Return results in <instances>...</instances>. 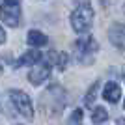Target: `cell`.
I'll return each instance as SVG.
<instances>
[{
	"label": "cell",
	"instance_id": "cell-18",
	"mask_svg": "<svg viewBox=\"0 0 125 125\" xmlns=\"http://www.w3.org/2000/svg\"><path fill=\"white\" fill-rule=\"evenodd\" d=\"M123 106H125V101H123Z\"/></svg>",
	"mask_w": 125,
	"mask_h": 125
},
{
	"label": "cell",
	"instance_id": "cell-6",
	"mask_svg": "<svg viewBox=\"0 0 125 125\" xmlns=\"http://www.w3.org/2000/svg\"><path fill=\"white\" fill-rule=\"evenodd\" d=\"M108 37L118 49H125V24H114L108 30Z\"/></svg>",
	"mask_w": 125,
	"mask_h": 125
},
{
	"label": "cell",
	"instance_id": "cell-8",
	"mask_svg": "<svg viewBox=\"0 0 125 125\" xmlns=\"http://www.w3.org/2000/svg\"><path fill=\"white\" fill-rule=\"evenodd\" d=\"M43 58V54L41 52H37V51H26L24 54L21 56V60L17 62V65H34V63H37L39 60Z\"/></svg>",
	"mask_w": 125,
	"mask_h": 125
},
{
	"label": "cell",
	"instance_id": "cell-11",
	"mask_svg": "<svg viewBox=\"0 0 125 125\" xmlns=\"http://www.w3.org/2000/svg\"><path fill=\"white\" fill-rule=\"evenodd\" d=\"M97 86H99V82H95L94 86L88 90V94L84 97V104H86V106H92V103H94V99H95V94H97Z\"/></svg>",
	"mask_w": 125,
	"mask_h": 125
},
{
	"label": "cell",
	"instance_id": "cell-16",
	"mask_svg": "<svg viewBox=\"0 0 125 125\" xmlns=\"http://www.w3.org/2000/svg\"><path fill=\"white\" fill-rule=\"evenodd\" d=\"M2 71H4V65H2V62H0V75H2Z\"/></svg>",
	"mask_w": 125,
	"mask_h": 125
},
{
	"label": "cell",
	"instance_id": "cell-5",
	"mask_svg": "<svg viewBox=\"0 0 125 125\" xmlns=\"http://www.w3.org/2000/svg\"><path fill=\"white\" fill-rule=\"evenodd\" d=\"M49 73H51V63H49L45 58H41V60L36 63V67H32V71L28 73V80H30L32 84L39 86L43 80H47Z\"/></svg>",
	"mask_w": 125,
	"mask_h": 125
},
{
	"label": "cell",
	"instance_id": "cell-1",
	"mask_svg": "<svg viewBox=\"0 0 125 125\" xmlns=\"http://www.w3.org/2000/svg\"><path fill=\"white\" fill-rule=\"evenodd\" d=\"M92 21H94V11H92V6L86 2L77 6V10L71 13V26L78 34H86L92 26Z\"/></svg>",
	"mask_w": 125,
	"mask_h": 125
},
{
	"label": "cell",
	"instance_id": "cell-7",
	"mask_svg": "<svg viewBox=\"0 0 125 125\" xmlns=\"http://www.w3.org/2000/svg\"><path fill=\"white\" fill-rule=\"evenodd\" d=\"M103 95H104V99L110 101V103H118V101H120V97H121V88H120L116 82H106Z\"/></svg>",
	"mask_w": 125,
	"mask_h": 125
},
{
	"label": "cell",
	"instance_id": "cell-4",
	"mask_svg": "<svg viewBox=\"0 0 125 125\" xmlns=\"http://www.w3.org/2000/svg\"><path fill=\"white\" fill-rule=\"evenodd\" d=\"M0 17H2V22H4V24L19 26V21H21L19 4H2L0 6Z\"/></svg>",
	"mask_w": 125,
	"mask_h": 125
},
{
	"label": "cell",
	"instance_id": "cell-12",
	"mask_svg": "<svg viewBox=\"0 0 125 125\" xmlns=\"http://www.w3.org/2000/svg\"><path fill=\"white\" fill-rule=\"evenodd\" d=\"M80 121H82V110L80 108H77L73 112V114H71V120H69V123L71 125H75V123H80Z\"/></svg>",
	"mask_w": 125,
	"mask_h": 125
},
{
	"label": "cell",
	"instance_id": "cell-13",
	"mask_svg": "<svg viewBox=\"0 0 125 125\" xmlns=\"http://www.w3.org/2000/svg\"><path fill=\"white\" fill-rule=\"evenodd\" d=\"M4 41H6V32L2 30V26H0V45H2Z\"/></svg>",
	"mask_w": 125,
	"mask_h": 125
},
{
	"label": "cell",
	"instance_id": "cell-2",
	"mask_svg": "<svg viewBox=\"0 0 125 125\" xmlns=\"http://www.w3.org/2000/svg\"><path fill=\"white\" fill-rule=\"evenodd\" d=\"M10 99H11L13 106L17 108V112H19L21 116L28 118V120L34 118V106H32V101H30V97H28L24 92H21V90H10Z\"/></svg>",
	"mask_w": 125,
	"mask_h": 125
},
{
	"label": "cell",
	"instance_id": "cell-9",
	"mask_svg": "<svg viewBox=\"0 0 125 125\" xmlns=\"http://www.w3.org/2000/svg\"><path fill=\"white\" fill-rule=\"evenodd\" d=\"M47 36L39 30H30L28 32V43H30L32 47H43V45H47Z\"/></svg>",
	"mask_w": 125,
	"mask_h": 125
},
{
	"label": "cell",
	"instance_id": "cell-17",
	"mask_svg": "<svg viewBox=\"0 0 125 125\" xmlns=\"http://www.w3.org/2000/svg\"><path fill=\"white\" fill-rule=\"evenodd\" d=\"M123 80H125V71H123Z\"/></svg>",
	"mask_w": 125,
	"mask_h": 125
},
{
	"label": "cell",
	"instance_id": "cell-15",
	"mask_svg": "<svg viewBox=\"0 0 125 125\" xmlns=\"http://www.w3.org/2000/svg\"><path fill=\"white\" fill-rule=\"evenodd\" d=\"M118 125H125V120H118Z\"/></svg>",
	"mask_w": 125,
	"mask_h": 125
},
{
	"label": "cell",
	"instance_id": "cell-3",
	"mask_svg": "<svg viewBox=\"0 0 125 125\" xmlns=\"http://www.w3.org/2000/svg\"><path fill=\"white\" fill-rule=\"evenodd\" d=\"M97 43H95L94 37H80V39H77V43H75V51H77L78 58H80V62L88 63L94 60V52H97Z\"/></svg>",
	"mask_w": 125,
	"mask_h": 125
},
{
	"label": "cell",
	"instance_id": "cell-10",
	"mask_svg": "<svg viewBox=\"0 0 125 125\" xmlns=\"http://www.w3.org/2000/svg\"><path fill=\"white\" fill-rule=\"evenodd\" d=\"M106 118H108L106 108H103V106H95L94 108V112H92V121L94 123H103V121H106Z\"/></svg>",
	"mask_w": 125,
	"mask_h": 125
},
{
	"label": "cell",
	"instance_id": "cell-14",
	"mask_svg": "<svg viewBox=\"0 0 125 125\" xmlns=\"http://www.w3.org/2000/svg\"><path fill=\"white\" fill-rule=\"evenodd\" d=\"M21 0H2V4H19Z\"/></svg>",
	"mask_w": 125,
	"mask_h": 125
}]
</instances>
